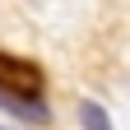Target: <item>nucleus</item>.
<instances>
[{"label": "nucleus", "mask_w": 130, "mask_h": 130, "mask_svg": "<svg viewBox=\"0 0 130 130\" xmlns=\"http://www.w3.org/2000/svg\"><path fill=\"white\" fill-rule=\"evenodd\" d=\"M0 88H19V93H32V98H37L42 74H37V65L14 60V56H5V51H0Z\"/></svg>", "instance_id": "f257e3e1"}, {"label": "nucleus", "mask_w": 130, "mask_h": 130, "mask_svg": "<svg viewBox=\"0 0 130 130\" xmlns=\"http://www.w3.org/2000/svg\"><path fill=\"white\" fill-rule=\"evenodd\" d=\"M0 111H9V116H19L28 125H46L51 121V111H46L32 93H19V88H0Z\"/></svg>", "instance_id": "f03ea898"}, {"label": "nucleus", "mask_w": 130, "mask_h": 130, "mask_svg": "<svg viewBox=\"0 0 130 130\" xmlns=\"http://www.w3.org/2000/svg\"><path fill=\"white\" fill-rule=\"evenodd\" d=\"M79 121H84V130H116V125H111V116H107V107L93 102V98L79 102Z\"/></svg>", "instance_id": "7ed1b4c3"}, {"label": "nucleus", "mask_w": 130, "mask_h": 130, "mask_svg": "<svg viewBox=\"0 0 130 130\" xmlns=\"http://www.w3.org/2000/svg\"><path fill=\"white\" fill-rule=\"evenodd\" d=\"M0 130H9V125H0Z\"/></svg>", "instance_id": "20e7f679"}]
</instances>
